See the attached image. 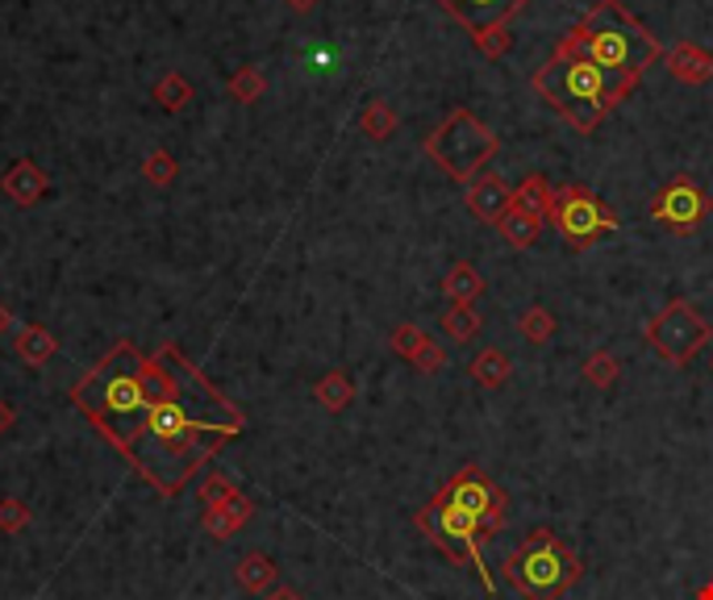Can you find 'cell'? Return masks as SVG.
<instances>
[{
    "label": "cell",
    "mask_w": 713,
    "mask_h": 600,
    "mask_svg": "<svg viewBox=\"0 0 713 600\" xmlns=\"http://www.w3.org/2000/svg\"><path fill=\"white\" fill-rule=\"evenodd\" d=\"M71 405L167 500L246 429V413L175 343L155 355L113 343L71 384Z\"/></svg>",
    "instance_id": "obj_1"
},
{
    "label": "cell",
    "mask_w": 713,
    "mask_h": 600,
    "mask_svg": "<svg viewBox=\"0 0 713 600\" xmlns=\"http://www.w3.org/2000/svg\"><path fill=\"white\" fill-rule=\"evenodd\" d=\"M530 88H534V96H542V101L551 104L572 130L592 134V130L639 88V80H634V75H622V71L601 68V63H592L584 54L559 51L556 47V54L530 75Z\"/></svg>",
    "instance_id": "obj_2"
},
{
    "label": "cell",
    "mask_w": 713,
    "mask_h": 600,
    "mask_svg": "<svg viewBox=\"0 0 713 600\" xmlns=\"http://www.w3.org/2000/svg\"><path fill=\"white\" fill-rule=\"evenodd\" d=\"M559 51L584 54L592 63L634 75V80H643L646 68H655L663 59L660 38L651 34L622 0H597L589 13L559 38Z\"/></svg>",
    "instance_id": "obj_3"
},
{
    "label": "cell",
    "mask_w": 713,
    "mask_h": 600,
    "mask_svg": "<svg viewBox=\"0 0 713 600\" xmlns=\"http://www.w3.org/2000/svg\"><path fill=\"white\" fill-rule=\"evenodd\" d=\"M501 576L522 600H559L580 583L584 563L568 542H559V533L534 530L501 559Z\"/></svg>",
    "instance_id": "obj_4"
},
{
    "label": "cell",
    "mask_w": 713,
    "mask_h": 600,
    "mask_svg": "<svg viewBox=\"0 0 713 600\" xmlns=\"http://www.w3.org/2000/svg\"><path fill=\"white\" fill-rule=\"evenodd\" d=\"M421 146H426L430 163H435L447 180H455V184H471V180L497 159V151H501V134H497L488 121L476 118L471 109H451L447 121L435 125Z\"/></svg>",
    "instance_id": "obj_5"
},
{
    "label": "cell",
    "mask_w": 713,
    "mask_h": 600,
    "mask_svg": "<svg viewBox=\"0 0 713 600\" xmlns=\"http://www.w3.org/2000/svg\"><path fill=\"white\" fill-rule=\"evenodd\" d=\"M643 338L655 346V355H660L668 367H689V363L705 350V343H710V322H705L684 296H676V301H668V305L646 322Z\"/></svg>",
    "instance_id": "obj_6"
},
{
    "label": "cell",
    "mask_w": 713,
    "mask_h": 600,
    "mask_svg": "<svg viewBox=\"0 0 713 600\" xmlns=\"http://www.w3.org/2000/svg\"><path fill=\"white\" fill-rule=\"evenodd\" d=\"M551 222L559 225L563 242L572 251H589L597 242L618 230V213L584 184H563L556 189V205H551Z\"/></svg>",
    "instance_id": "obj_7"
},
{
    "label": "cell",
    "mask_w": 713,
    "mask_h": 600,
    "mask_svg": "<svg viewBox=\"0 0 713 600\" xmlns=\"http://www.w3.org/2000/svg\"><path fill=\"white\" fill-rule=\"evenodd\" d=\"M435 497L451 500V505H459V509H468V513L480 517L488 538H497V530L505 526V492L488 480L485 467H476V464L459 467L451 480L438 488Z\"/></svg>",
    "instance_id": "obj_8"
},
{
    "label": "cell",
    "mask_w": 713,
    "mask_h": 600,
    "mask_svg": "<svg viewBox=\"0 0 713 600\" xmlns=\"http://www.w3.org/2000/svg\"><path fill=\"white\" fill-rule=\"evenodd\" d=\"M705 217H710V196H705V189L696 184L693 175L668 180V184L655 192V201H651V222L668 225V230H676V234H693Z\"/></svg>",
    "instance_id": "obj_9"
},
{
    "label": "cell",
    "mask_w": 713,
    "mask_h": 600,
    "mask_svg": "<svg viewBox=\"0 0 713 600\" xmlns=\"http://www.w3.org/2000/svg\"><path fill=\"white\" fill-rule=\"evenodd\" d=\"M438 9H447V18H455L468 34H480L497 21H513L526 13L534 0H435Z\"/></svg>",
    "instance_id": "obj_10"
},
{
    "label": "cell",
    "mask_w": 713,
    "mask_h": 600,
    "mask_svg": "<svg viewBox=\"0 0 713 600\" xmlns=\"http://www.w3.org/2000/svg\"><path fill=\"white\" fill-rule=\"evenodd\" d=\"M464 205H468V213L476 217V222H488L497 225L513 209V189L505 184L497 172H480L471 184H464Z\"/></svg>",
    "instance_id": "obj_11"
},
{
    "label": "cell",
    "mask_w": 713,
    "mask_h": 600,
    "mask_svg": "<svg viewBox=\"0 0 713 600\" xmlns=\"http://www.w3.org/2000/svg\"><path fill=\"white\" fill-rule=\"evenodd\" d=\"M663 68H668V75H672L676 84H684V88L713 84V54L701 51V47H696V42H689V38L663 51Z\"/></svg>",
    "instance_id": "obj_12"
},
{
    "label": "cell",
    "mask_w": 713,
    "mask_h": 600,
    "mask_svg": "<svg viewBox=\"0 0 713 600\" xmlns=\"http://www.w3.org/2000/svg\"><path fill=\"white\" fill-rule=\"evenodd\" d=\"M0 192L13 201V205L30 209L38 201H47V192H51V175L38 167L34 159H18L9 172L0 175Z\"/></svg>",
    "instance_id": "obj_13"
},
{
    "label": "cell",
    "mask_w": 713,
    "mask_h": 600,
    "mask_svg": "<svg viewBox=\"0 0 713 600\" xmlns=\"http://www.w3.org/2000/svg\"><path fill=\"white\" fill-rule=\"evenodd\" d=\"M251 517H255V500L246 497V492H238V497L217 505V509H201V530L210 533V538H217V542H226V538H234V533L243 530Z\"/></svg>",
    "instance_id": "obj_14"
},
{
    "label": "cell",
    "mask_w": 713,
    "mask_h": 600,
    "mask_svg": "<svg viewBox=\"0 0 713 600\" xmlns=\"http://www.w3.org/2000/svg\"><path fill=\"white\" fill-rule=\"evenodd\" d=\"M234 580H238L243 592L263 597V592H272V588L279 583V567L272 563V555H263V550H246L243 559H238V567H234Z\"/></svg>",
    "instance_id": "obj_15"
},
{
    "label": "cell",
    "mask_w": 713,
    "mask_h": 600,
    "mask_svg": "<svg viewBox=\"0 0 713 600\" xmlns=\"http://www.w3.org/2000/svg\"><path fill=\"white\" fill-rule=\"evenodd\" d=\"M13 350H18V359L26 363V367H47V363L59 355V338H54L47 326L26 322V326L13 334Z\"/></svg>",
    "instance_id": "obj_16"
},
{
    "label": "cell",
    "mask_w": 713,
    "mask_h": 600,
    "mask_svg": "<svg viewBox=\"0 0 713 600\" xmlns=\"http://www.w3.org/2000/svg\"><path fill=\"white\" fill-rule=\"evenodd\" d=\"M442 296H447L451 305H468L471 309V301L485 296V275H480V267L468 263V258H459L451 272L442 275Z\"/></svg>",
    "instance_id": "obj_17"
},
{
    "label": "cell",
    "mask_w": 713,
    "mask_h": 600,
    "mask_svg": "<svg viewBox=\"0 0 713 600\" xmlns=\"http://www.w3.org/2000/svg\"><path fill=\"white\" fill-rule=\"evenodd\" d=\"M468 376L476 379L480 388L497 393V388H505V384H509V376H513V363H509V355H505V350H497V346H485L480 355H471Z\"/></svg>",
    "instance_id": "obj_18"
},
{
    "label": "cell",
    "mask_w": 713,
    "mask_h": 600,
    "mask_svg": "<svg viewBox=\"0 0 713 600\" xmlns=\"http://www.w3.org/2000/svg\"><path fill=\"white\" fill-rule=\"evenodd\" d=\"M513 205L522 209V213H530V217H539V222H551V205H556V189L547 184V175L530 172L513 189Z\"/></svg>",
    "instance_id": "obj_19"
},
{
    "label": "cell",
    "mask_w": 713,
    "mask_h": 600,
    "mask_svg": "<svg viewBox=\"0 0 713 600\" xmlns=\"http://www.w3.org/2000/svg\"><path fill=\"white\" fill-rule=\"evenodd\" d=\"M314 400L326 413H347L350 400H355V384H350L347 372H338V367H334V372H326V376L314 384Z\"/></svg>",
    "instance_id": "obj_20"
},
{
    "label": "cell",
    "mask_w": 713,
    "mask_h": 600,
    "mask_svg": "<svg viewBox=\"0 0 713 600\" xmlns=\"http://www.w3.org/2000/svg\"><path fill=\"white\" fill-rule=\"evenodd\" d=\"M497 234H501L513 251H530L534 242H539V234H542V222L539 217H530V213H522V209L513 205L509 213H505L501 222H497Z\"/></svg>",
    "instance_id": "obj_21"
},
{
    "label": "cell",
    "mask_w": 713,
    "mask_h": 600,
    "mask_svg": "<svg viewBox=\"0 0 713 600\" xmlns=\"http://www.w3.org/2000/svg\"><path fill=\"white\" fill-rule=\"evenodd\" d=\"M196 96L192 92V80L184 71H167L155 88H151V101L163 109V113H180V109H189V101Z\"/></svg>",
    "instance_id": "obj_22"
},
{
    "label": "cell",
    "mask_w": 713,
    "mask_h": 600,
    "mask_svg": "<svg viewBox=\"0 0 713 600\" xmlns=\"http://www.w3.org/2000/svg\"><path fill=\"white\" fill-rule=\"evenodd\" d=\"M397 125H400V118L388 101H367L364 113H359V130H364L371 142H388V138L397 134Z\"/></svg>",
    "instance_id": "obj_23"
},
{
    "label": "cell",
    "mask_w": 713,
    "mask_h": 600,
    "mask_svg": "<svg viewBox=\"0 0 713 600\" xmlns=\"http://www.w3.org/2000/svg\"><path fill=\"white\" fill-rule=\"evenodd\" d=\"M438 326H442V334H451V343L468 346L476 343V334L485 329V322H480V313L468 309V305H451V309H442Z\"/></svg>",
    "instance_id": "obj_24"
},
{
    "label": "cell",
    "mask_w": 713,
    "mask_h": 600,
    "mask_svg": "<svg viewBox=\"0 0 713 600\" xmlns=\"http://www.w3.org/2000/svg\"><path fill=\"white\" fill-rule=\"evenodd\" d=\"M226 92H230V101H238V104H255V101H263V92H267V75H263L259 68H238L234 75H230V84H226Z\"/></svg>",
    "instance_id": "obj_25"
},
{
    "label": "cell",
    "mask_w": 713,
    "mask_h": 600,
    "mask_svg": "<svg viewBox=\"0 0 713 600\" xmlns=\"http://www.w3.org/2000/svg\"><path fill=\"white\" fill-rule=\"evenodd\" d=\"M584 379H589L592 388L609 393V388L622 379V363H618V355H613V350H592L589 359H584Z\"/></svg>",
    "instance_id": "obj_26"
},
{
    "label": "cell",
    "mask_w": 713,
    "mask_h": 600,
    "mask_svg": "<svg viewBox=\"0 0 713 600\" xmlns=\"http://www.w3.org/2000/svg\"><path fill=\"white\" fill-rule=\"evenodd\" d=\"M471 47L485 54V59H505L509 54V47H513V21H497V26H488V30H480V34H471Z\"/></svg>",
    "instance_id": "obj_27"
},
{
    "label": "cell",
    "mask_w": 713,
    "mask_h": 600,
    "mask_svg": "<svg viewBox=\"0 0 713 600\" xmlns=\"http://www.w3.org/2000/svg\"><path fill=\"white\" fill-rule=\"evenodd\" d=\"M430 343H435V338H430V334H426L421 326H414V322H400V326L393 329V334H388V346H393V350H397V355H400L405 363L418 359V355H421V350H426Z\"/></svg>",
    "instance_id": "obj_28"
},
{
    "label": "cell",
    "mask_w": 713,
    "mask_h": 600,
    "mask_svg": "<svg viewBox=\"0 0 713 600\" xmlns=\"http://www.w3.org/2000/svg\"><path fill=\"white\" fill-rule=\"evenodd\" d=\"M518 329L526 334V343H551V334H556V317H551V309L547 305H530V309H522V317H518Z\"/></svg>",
    "instance_id": "obj_29"
},
{
    "label": "cell",
    "mask_w": 713,
    "mask_h": 600,
    "mask_svg": "<svg viewBox=\"0 0 713 600\" xmlns=\"http://www.w3.org/2000/svg\"><path fill=\"white\" fill-rule=\"evenodd\" d=\"M238 492H243V488L230 480V476H222V471H210V476L201 480V488H196V500H201L205 509H217V505L234 500Z\"/></svg>",
    "instance_id": "obj_30"
},
{
    "label": "cell",
    "mask_w": 713,
    "mask_h": 600,
    "mask_svg": "<svg viewBox=\"0 0 713 600\" xmlns=\"http://www.w3.org/2000/svg\"><path fill=\"white\" fill-rule=\"evenodd\" d=\"M142 175H146V184H155V189H167V184H175V175H180V167H175V159L159 146V151H151V155L142 159Z\"/></svg>",
    "instance_id": "obj_31"
},
{
    "label": "cell",
    "mask_w": 713,
    "mask_h": 600,
    "mask_svg": "<svg viewBox=\"0 0 713 600\" xmlns=\"http://www.w3.org/2000/svg\"><path fill=\"white\" fill-rule=\"evenodd\" d=\"M30 521H34V513H30L26 500H18V497L0 500V533H21Z\"/></svg>",
    "instance_id": "obj_32"
},
{
    "label": "cell",
    "mask_w": 713,
    "mask_h": 600,
    "mask_svg": "<svg viewBox=\"0 0 713 600\" xmlns=\"http://www.w3.org/2000/svg\"><path fill=\"white\" fill-rule=\"evenodd\" d=\"M442 367H447V350H442L438 343H430L418 359H414V372H421V376H435V372H442Z\"/></svg>",
    "instance_id": "obj_33"
},
{
    "label": "cell",
    "mask_w": 713,
    "mask_h": 600,
    "mask_svg": "<svg viewBox=\"0 0 713 600\" xmlns=\"http://www.w3.org/2000/svg\"><path fill=\"white\" fill-rule=\"evenodd\" d=\"M263 600H305V592L293 588V583H276L272 592H263Z\"/></svg>",
    "instance_id": "obj_34"
},
{
    "label": "cell",
    "mask_w": 713,
    "mask_h": 600,
    "mask_svg": "<svg viewBox=\"0 0 713 600\" xmlns=\"http://www.w3.org/2000/svg\"><path fill=\"white\" fill-rule=\"evenodd\" d=\"M13 426H18V413H13V405H9L4 396H0V438H4V434H9Z\"/></svg>",
    "instance_id": "obj_35"
},
{
    "label": "cell",
    "mask_w": 713,
    "mask_h": 600,
    "mask_svg": "<svg viewBox=\"0 0 713 600\" xmlns=\"http://www.w3.org/2000/svg\"><path fill=\"white\" fill-rule=\"evenodd\" d=\"M284 4H288L293 13H314V9H317V4H322V0H284Z\"/></svg>",
    "instance_id": "obj_36"
},
{
    "label": "cell",
    "mask_w": 713,
    "mask_h": 600,
    "mask_svg": "<svg viewBox=\"0 0 713 600\" xmlns=\"http://www.w3.org/2000/svg\"><path fill=\"white\" fill-rule=\"evenodd\" d=\"M9 329H13V313H9V305H4V301H0V338H4V334H9Z\"/></svg>",
    "instance_id": "obj_37"
},
{
    "label": "cell",
    "mask_w": 713,
    "mask_h": 600,
    "mask_svg": "<svg viewBox=\"0 0 713 600\" xmlns=\"http://www.w3.org/2000/svg\"><path fill=\"white\" fill-rule=\"evenodd\" d=\"M696 600H713V583H705V588L696 592Z\"/></svg>",
    "instance_id": "obj_38"
}]
</instances>
